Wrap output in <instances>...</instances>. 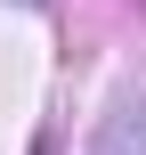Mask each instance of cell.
Instances as JSON below:
<instances>
[{
    "mask_svg": "<svg viewBox=\"0 0 146 155\" xmlns=\"http://www.w3.org/2000/svg\"><path fill=\"white\" fill-rule=\"evenodd\" d=\"M98 155H146V98H122V106H114Z\"/></svg>",
    "mask_w": 146,
    "mask_h": 155,
    "instance_id": "1",
    "label": "cell"
}]
</instances>
